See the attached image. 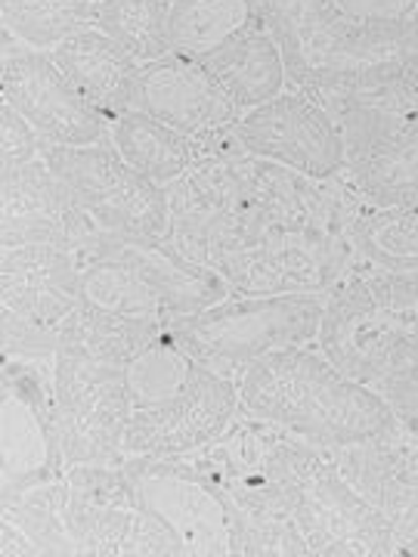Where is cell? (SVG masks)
<instances>
[{
	"instance_id": "cell-1",
	"label": "cell",
	"mask_w": 418,
	"mask_h": 557,
	"mask_svg": "<svg viewBox=\"0 0 418 557\" xmlns=\"http://www.w3.org/2000/svg\"><path fill=\"white\" fill-rule=\"evenodd\" d=\"M288 84L344 112H418V13L351 20L335 13L282 53Z\"/></svg>"
},
{
	"instance_id": "cell-2",
	"label": "cell",
	"mask_w": 418,
	"mask_h": 557,
	"mask_svg": "<svg viewBox=\"0 0 418 557\" xmlns=\"http://www.w3.org/2000/svg\"><path fill=\"white\" fill-rule=\"evenodd\" d=\"M239 416L270 421L319 449L397 434L399 424L376 387L347 379L314 344L276 350L245 369Z\"/></svg>"
},
{
	"instance_id": "cell-3",
	"label": "cell",
	"mask_w": 418,
	"mask_h": 557,
	"mask_svg": "<svg viewBox=\"0 0 418 557\" xmlns=\"http://www.w3.org/2000/svg\"><path fill=\"white\" fill-rule=\"evenodd\" d=\"M251 431L279 505L295 523L310 555H397L391 520L344 480L325 449L258 418H251Z\"/></svg>"
},
{
	"instance_id": "cell-4",
	"label": "cell",
	"mask_w": 418,
	"mask_h": 557,
	"mask_svg": "<svg viewBox=\"0 0 418 557\" xmlns=\"http://www.w3.org/2000/svg\"><path fill=\"white\" fill-rule=\"evenodd\" d=\"M322 310L325 295H233L164 329L196 362L239 381L258 359L314 344Z\"/></svg>"
},
{
	"instance_id": "cell-5",
	"label": "cell",
	"mask_w": 418,
	"mask_h": 557,
	"mask_svg": "<svg viewBox=\"0 0 418 557\" xmlns=\"http://www.w3.org/2000/svg\"><path fill=\"white\" fill-rule=\"evenodd\" d=\"M62 520L75 555H183L177 536L143 508L124 461L65 468Z\"/></svg>"
},
{
	"instance_id": "cell-6",
	"label": "cell",
	"mask_w": 418,
	"mask_h": 557,
	"mask_svg": "<svg viewBox=\"0 0 418 557\" xmlns=\"http://www.w3.org/2000/svg\"><path fill=\"white\" fill-rule=\"evenodd\" d=\"M53 359L3 357L0 372V498L65 474Z\"/></svg>"
},
{
	"instance_id": "cell-7",
	"label": "cell",
	"mask_w": 418,
	"mask_h": 557,
	"mask_svg": "<svg viewBox=\"0 0 418 557\" xmlns=\"http://www.w3.org/2000/svg\"><path fill=\"white\" fill-rule=\"evenodd\" d=\"M40 159L65 183L78 205L112 236H164V186L143 177L102 139L94 146H44Z\"/></svg>"
},
{
	"instance_id": "cell-8",
	"label": "cell",
	"mask_w": 418,
	"mask_h": 557,
	"mask_svg": "<svg viewBox=\"0 0 418 557\" xmlns=\"http://www.w3.org/2000/svg\"><path fill=\"white\" fill-rule=\"evenodd\" d=\"M53 387L65 468L121 465L127 458L124 431L134 412L124 369L115 362L60 350L53 366Z\"/></svg>"
},
{
	"instance_id": "cell-9",
	"label": "cell",
	"mask_w": 418,
	"mask_h": 557,
	"mask_svg": "<svg viewBox=\"0 0 418 557\" xmlns=\"http://www.w3.org/2000/svg\"><path fill=\"white\" fill-rule=\"evenodd\" d=\"M0 94L28 121L44 146H94L109 139V119L81 94L57 60L3 28Z\"/></svg>"
},
{
	"instance_id": "cell-10",
	"label": "cell",
	"mask_w": 418,
	"mask_h": 557,
	"mask_svg": "<svg viewBox=\"0 0 418 557\" xmlns=\"http://www.w3.org/2000/svg\"><path fill=\"white\" fill-rule=\"evenodd\" d=\"M233 137L248 156L276 161L304 177H339L347 168L344 131L335 115L292 84L270 102L248 109Z\"/></svg>"
},
{
	"instance_id": "cell-11",
	"label": "cell",
	"mask_w": 418,
	"mask_h": 557,
	"mask_svg": "<svg viewBox=\"0 0 418 557\" xmlns=\"http://www.w3.org/2000/svg\"><path fill=\"white\" fill-rule=\"evenodd\" d=\"M376 263L341 278L325 295L317 347L347 379L376 384L394 366L406 362V344L388 304L381 298Z\"/></svg>"
},
{
	"instance_id": "cell-12",
	"label": "cell",
	"mask_w": 418,
	"mask_h": 557,
	"mask_svg": "<svg viewBox=\"0 0 418 557\" xmlns=\"http://www.w3.org/2000/svg\"><path fill=\"white\" fill-rule=\"evenodd\" d=\"M124 474L143 508L183 545V555H230V515L193 458L127 456Z\"/></svg>"
},
{
	"instance_id": "cell-13",
	"label": "cell",
	"mask_w": 418,
	"mask_h": 557,
	"mask_svg": "<svg viewBox=\"0 0 418 557\" xmlns=\"http://www.w3.org/2000/svg\"><path fill=\"white\" fill-rule=\"evenodd\" d=\"M239 418V381L196 366L171 397L131 412L124 431L127 456L189 458L211 446Z\"/></svg>"
},
{
	"instance_id": "cell-14",
	"label": "cell",
	"mask_w": 418,
	"mask_h": 557,
	"mask_svg": "<svg viewBox=\"0 0 418 557\" xmlns=\"http://www.w3.org/2000/svg\"><path fill=\"white\" fill-rule=\"evenodd\" d=\"M106 230L65 189L44 159L20 168H0V245H57L90 255Z\"/></svg>"
},
{
	"instance_id": "cell-15",
	"label": "cell",
	"mask_w": 418,
	"mask_h": 557,
	"mask_svg": "<svg viewBox=\"0 0 418 557\" xmlns=\"http://www.w3.org/2000/svg\"><path fill=\"white\" fill-rule=\"evenodd\" d=\"M347 168L359 199L372 211H406L418 205V112H344Z\"/></svg>"
},
{
	"instance_id": "cell-16",
	"label": "cell",
	"mask_w": 418,
	"mask_h": 557,
	"mask_svg": "<svg viewBox=\"0 0 418 557\" xmlns=\"http://www.w3.org/2000/svg\"><path fill=\"white\" fill-rule=\"evenodd\" d=\"M134 109L196 139L199 152L230 134L245 115L199 60L180 53L143 65Z\"/></svg>"
},
{
	"instance_id": "cell-17",
	"label": "cell",
	"mask_w": 418,
	"mask_h": 557,
	"mask_svg": "<svg viewBox=\"0 0 418 557\" xmlns=\"http://www.w3.org/2000/svg\"><path fill=\"white\" fill-rule=\"evenodd\" d=\"M94 251L131 267L161 300L168 317H193L211 304L233 298L220 273L183 255L168 236H112L106 233Z\"/></svg>"
},
{
	"instance_id": "cell-18",
	"label": "cell",
	"mask_w": 418,
	"mask_h": 557,
	"mask_svg": "<svg viewBox=\"0 0 418 557\" xmlns=\"http://www.w3.org/2000/svg\"><path fill=\"white\" fill-rule=\"evenodd\" d=\"M81 300V260L57 245H20L0 255V307L60 329Z\"/></svg>"
},
{
	"instance_id": "cell-19",
	"label": "cell",
	"mask_w": 418,
	"mask_h": 557,
	"mask_svg": "<svg viewBox=\"0 0 418 557\" xmlns=\"http://www.w3.org/2000/svg\"><path fill=\"white\" fill-rule=\"evenodd\" d=\"M344 480L379 508L384 518H397L418 502V440L409 434L362 440L339 449H325Z\"/></svg>"
},
{
	"instance_id": "cell-20",
	"label": "cell",
	"mask_w": 418,
	"mask_h": 557,
	"mask_svg": "<svg viewBox=\"0 0 418 557\" xmlns=\"http://www.w3.org/2000/svg\"><path fill=\"white\" fill-rule=\"evenodd\" d=\"M50 57L109 121L134 109L143 62L106 32L84 28L50 50Z\"/></svg>"
},
{
	"instance_id": "cell-21",
	"label": "cell",
	"mask_w": 418,
	"mask_h": 557,
	"mask_svg": "<svg viewBox=\"0 0 418 557\" xmlns=\"http://www.w3.org/2000/svg\"><path fill=\"white\" fill-rule=\"evenodd\" d=\"M199 62L214 75V81L226 90V97L242 112L258 109L288 87L282 47L260 20L248 22L242 32L223 40L214 53H208Z\"/></svg>"
},
{
	"instance_id": "cell-22",
	"label": "cell",
	"mask_w": 418,
	"mask_h": 557,
	"mask_svg": "<svg viewBox=\"0 0 418 557\" xmlns=\"http://www.w3.org/2000/svg\"><path fill=\"white\" fill-rule=\"evenodd\" d=\"M109 143L131 168H137L143 177L159 186L183 177L201 159L196 139L183 137L180 131L137 109L121 112L119 119L109 121Z\"/></svg>"
},
{
	"instance_id": "cell-23",
	"label": "cell",
	"mask_w": 418,
	"mask_h": 557,
	"mask_svg": "<svg viewBox=\"0 0 418 557\" xmlns=\"http://www.w3.org/2000/svg\"><path fill=\"white\" fill-rule=\"evenodd\" d=\"M164 325L168 322L112 313V310H102L97 304L81 298L78 307L60 325V350L124 366L139 347L159 338Z\"/></svg>"
},
{
	"instance_id": "cell-24",
	"label": "cell",
	"mask_w": 418,
	"mask_h": 557,
	"mask_svg": "<svg viewBox=\"0 0 418 557\" xmlns=\"http://www.w3.org/2000/svg\"><path fill=\"white\" fill-rule=\"evenodd\" d=\"M255 20L258 13L251 0H171V53L205 60Z\"/></svg>"
},
{
	"instance_id": "cell-25",
	"label": "cell",
	"mask_w": 418,
	"mask_h": 557,
	"mask_svg": "<svg viewBox=\"0 0 418 557\" xmlns=\"http://www.w3.org/2000/svg\"><path fill=\"white\" fill-rule=\"evenodd\" d=\"M100 0H0V20L10 35L38 50H57L62 40L94 28Z\"/></svg>"
},
{
	"instance_id": "cell-26",
	"label": "cell",
	"mask_w": 418,
	"mask_h": 557,
	"mask_svg": "<svg viewBox=\"0 0 418 557\" xmlns=\"http://www.w3.org/2000/svg\"><path fill=\"white\" fill-rule=\"evenodd\" d=\"M81 298L124 317L156 319V322L171 319L156 298V292L131 267L102 251H90L81 258Z\"/></svg>"
},
{
	"instance_id": "cell-27",
	"label": "cell",
	"mask_w": 418,
	"mask_h": 557,
	"mask_svg": "<svg viewBox=\"0 0 418 557\" xmlns=\"http://www.w3.org/2000/svg\"><path fill=\"white\" fill-rule=\"evenodd\" d=\"M171 0H100L94 28L119 40L143 65L171 53L168 40Z\"/></svg>"
},
{
	"instance_id": "cell-28",
	"label": "cell",
	"mask_w": 418,
	"mask_h": 557,
	"mask_svg": "<svg viewBox=\"0 0 418 557\" xmlns=\"http://www.w3.org/2000/svg\"><path fill=\"white\" fill-rule=\"evenodd\" d=\"M357 239L369 263L418 273V205L406 211H369L359 223Z\"/></svg>"
},
{
	"instance_id": "cell-29",
	"label": "cell",
	"mask_w": 418,
	"mask_h": 557,
	"mask_svg": "<svg viewBox=\"0 0 418 557\" xmlns=\"http://www.w3.org/2000/svg\"><path fill=\"white\" fill-rule=\"evenodd\" d=\"M258 20L273 32L282 53L292 50L304 35H310L317 25L332 20L335 0H251Z\"/></svg>"
},
{
	"instance_id": "cell-30",
	"label": "cell",
	"mask_w": 418,
	"mask_h": 557,
	"mask_svg": "<svg viewBox=\"0 0 418 557\" xmlns=\"http://www.w3.org/2000/svg\"><path fill=\"white\" fill-rule=\"evenodd\" d=\"M0 354L53 359L60 354V329L40 325L10 307H0Z\"/></svg>"
},
{
	"instance_id": "cell-31",
	"label": "cell",
	"mask_w": 418,
	"mask_h": 557,
	"mask_svg": "<svg viewBox=\"0 0 418 557\" xmlns=\"http://www.w3.org/2000/svg\"><path fill=\"white\" fill-rule=\"evenodd\" d=\"M381 298L388 304L391 317L397 322L399 338L406 344L409 359H418V273H399V270H376Z\"/></svg>"
},
{
	"instance_id": "cell-32",
	"label": "cell",
	"mask_w": 418,
	"mask_h": 557,
	"mask_svg": "<svg viewBox=\"0 0 418 557\" xmlns=\"http://www.w3.org/2000/svg\"><path fill=\"white\" fill-rule=\"evenodd\" d=\"M372 387L394 412L399 431L418 440V359H406V362L394 366Z\"/></svg>"
},
{
	"instance_id": "cell-33",
	"label": "cell",
	"mask_w": 418,
	"mask_h": 557,
	"mask_svg": "<svg viewBox=\"0 0 418 557\" xmlns=\"http://www.w3.org/2000/svg\"><path fill=\"white\" fill-rule=\"evenodd\" d=\"M40 149L44 143L38 131L22 119L10 102H3L0 106V168H20V164L40 159Z\"/></svg>"
},
{
	"instance_id": "cell-34",
	"label": "cell",
	"mask_w": 418,
	"mask_h": 557,
	"mask_svg": "<svg viewBox=\"0 0 418 557\" xmlns=\"http://www.w3.org/2000/svg\"><path fill=\"white\" fill-rule=\"evenodd\" d=\"M391 533H394V552L406 557H418V502L406 508L403 515L391 518Z\"/></svg>"
},
{
	"instance_id": "cell-35",
	"label": "cell",
	"mask_w": 418,
	"mask_h": 557,
	"mask_svg": "<svg viewBox=\"0 0 418 557\" xmlns=\"http://www.w3.org/2000/svg\"><path fill=\"white\" fill-rule=\"evenodd\" d=\"M0 555L3 557L38 555V548H35V542L25 536L13 520L0 518Z\"/></svg>"
},
{
	"instance_id": "cell-36",
	"label": "cell",
	"mask_w": 418,
	"mask_h": 557,
	"mask_svg": "<svg viewBox=\"0 0 418 557\" xmlns=\"http://www.w3.org/2000/svg\"><path fill=\"white\" fill-rule=\"evenodd\" d=\"M416 7H418V0H416Z\"/></svg>"
}]
</instances>
